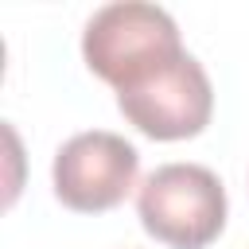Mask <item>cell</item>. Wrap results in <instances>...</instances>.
I'll list each match as a JSON object with an SVG mask.
<instances>
[{
	"instance_id": "cell-1",
	"label": "cell",
	"mask_w": 249,
	"mask_h": 249,
	"mask_svg": "<svg viewBox=\"0 0 249 249\" xmlns=\"http://www.w3.org/2000/svg\"><path fill=\"white\" fill-rule=\"evenodd\" d=\"M191 51L179 39V23L160 4L121 0L105 4L86 19L82 58L86 66L121 93H136L167 74Z\"/></svg>"
},
{
	"instance_id": "cell-2",
	"label": "cell",
	"mask_w": 249,
	"mask_h": 249,
	"mask_svg": "<svg viewBox=\"0 0 249 249\" xmlns=\"http://www.w3.org/2000/svg\"><path fill=\"white\" fill-rule=\"evenodd\" d=\"M226 187L202 163H160L136 191V214L148 237L171 249H206L226 230Z\"/></svg>"
},
{
	"instance_id": "cell-3",
	"label": "cell",
	"mask_w": 249,
	"mask_h": 249,
	"mask_svg": "<svg viewBox=\"0 0 249 249\" xmlns=\"http://www.w3.org/2000/svg\"><path fill=\"white\" fill-rule=\"evenodd\" d=\"M136 171H140V152L124 136L89 128L70 136L54 152L51 183L62 206L78 214H101L128 198V191L136 187Z\"/></svg>"
},
{
	"instance_id": "cell-4",
	"label": "cell",
	"mask_w": 249,
	"mask_h": 249,
	"mask_svg": "<svg viewBox=\"0 0 249 249\" xmlns=\"http://www.w3.org/2000/svg\"><path fill=\"white\" fill-rule=\"evenodd\" d=\"M117 109L132 128L152 140H187L198 136L214 117V86L195 54L179 58L167 74L136 93H121Z\"/></svg>"
}]
</instances>
